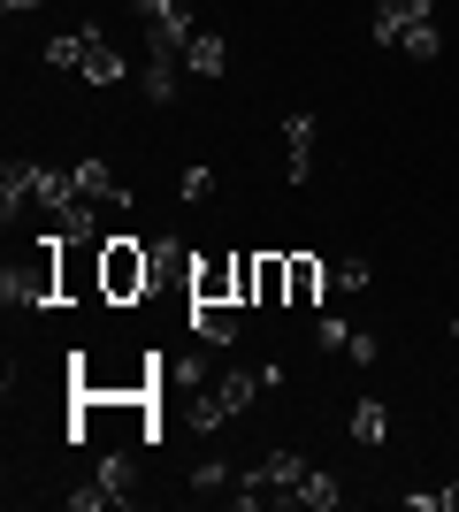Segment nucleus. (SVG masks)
<instances>
[{
  "label": "nucleus",
  "instance_id": "nucleus-1",
  "mask_svg": "<svg viewBox=\"0 0 459 512\" xmlns=\"http://www.w3.org/2000/svg\"><path fill=\"white\" fill-rule=\"evenodd\" d=\"M69 390H85V398H138V390H161V352H138V344H85V352H69Z\"/></svg>",
  "mask_w": 459,
  "mask_h": 512
},
{
  "label": "nucleus",
  "instance_id": "nucleus-2",
  "mask_svg": "<svg viewBox=\"0 0 459 512\" xmlns=\"http://www.w3.org/2000/svg\"><path fill=\"white\" fill-rule=\"evenodd\" d=\"M153 299V245L131 230L100 237V306H146Z\"/></svg>",
  "mask_w": 459,
  "mask_h": 512
},
{
  "label": "nucleus",
  "instance_id": "nucleus-3",
  "mask_svg": "<svg viewBox=\"0 0 459 512\" xmlns=\"http://www.w3.org/2000/svg\"><path fill=\"white\" fill-rule=\"evenodd\" d=\"M429 8L437 0H383L375 8V39L383 46H398V54H414V62H437V23H429Z\"/></svg>",
  "mask_w": 459,
  "mask_h": 512
},
{
  "label": "nucleus",
  "instance_id": "nucleus-4",
  "mask_svg": "<svg viewBox=\"0 0 459 512\" xmlns=\"http://www.w3.org/2000/svg\"><path fill=\"white\" fill-rule=\"evenodd\" d=\"M0 291H8V306H62V237H39Z\"/></svg>",
  "mask_w": 459,
  "mask_h": 512
},
{
  "label": "nucleus",
  "instance_id": "nucleus-5",
  "mask_svg": "<svg viewBox=\"0 0 459 512\" xmlns=\"http://www.w3.org/2000/svg\"><path fill=\"white\" fill-rule=\"evenodd\" d=\"M138 23H146V54H161V62H184V46L199 31L184 16V0H138Z\"/></svg>",
  "mask_w": 459,
  "mask_h": 512
},
{
  "label": "nucleus",
  "instance_id": "nucleus-6",
  "mask_svg": "<svg viewBox=\"0 0 459 512\" xmlns=\"http://www.w3.org/2000/svg\"><path fill=\"white\" fill-rule=\"evenodd\" d=\"M100 299V237H62V306Z\"/></svg>",
  "mask_w": 459,
  "mask_h": 512
},
{
  "label": "nucleus",
  "instance_id": "nucleus-7",
  "mask_svg": "<svg viewBox=\"0 0 459 512\" xmlns=\"http://www.w3.org/2000/svg\"><path fill=\"white\" fill-rule=\"evenodd\" d=\"M261 390H268V375H261V367H222L215 383H207V398H215V413H222V421H238V413L253 406Z\"/></svg>",
  "mask_w": 459,
  "mask_h": 512
},
{
  "label": "nucleus",
  "instance_id": "nucleus-8",
  "mask_svg": "<svg viewBox=\"0 0 459 512\" xmlns=\"http://www.w3.org/2000/svg\"><path fill=\"white\" fill-rule=\"evenodd\" d=\"M192 268H199L192 245H176V237H153V291H184V306H192Z\"/></svg>",
  "mask_w": 459,
  "mask_h": 512
},
{
  "label": "nucleus",
  "instance_id": "nucleus-9",
  "mask_svg": "<svg viewBox=\"0 0 459 512\" xmlns=\"http://www.w3.org/2000/svg\"><path fill=\"white\" fill-rule=\"evenodd\" d=\"M314 115H284V184H314Z\"/></svg>",
  "mask_w": 459,
  "mask_h": 512
},
{
  "label": "nucleus",
  "instance_id": "nucleus-10",
  "mask_svg": "<svg viewBox=\"0 0 459 512\" xmlns=\"http://www.w3.org/2000/svg\"><path fill=\"white\" fill-rule=\"evenodd\" d=\"M123 46L108 39V31H100V23H85V69H77V77H85V85H123Z\"/></svg>",
  "mask_w": 459,
  "mask_h": 512
},
{
  "label": "nucleus",
  "instance_id": "nucleus-11",
  "mask_svg": "<svg viewBox=\"0 0 459 512\" xmlns=\"http://www.w3.org/2000/svg\"><path fill=\"white\" fill-rule=\"evenodd\" d=\"M199 299H230L238 306V253H199V268H192V306Z\"/></svg>",
  "mask_w": 459,
  "mask_h": 512
},
{
  "label": "nucleus",
  "instance_id": "nucleus-12",
  "mask_svg": "<svg viewBox=\"0 0 459 512\" xmlns=\"http://www.w3.org/2000/svg\"><path fill=\"white\" fill-rule=\"evenodd\" d=\"M69 176H77V192H85L92 207H108V214H131V184H115V169H108V161H77Z\"/></svg>",
  "mask_w": 459,
  "mask_h": 512
},
{
  "label": "nucleus",
  "instance_id": "nucleus-13",
  "mask_svg": "<svg viewBox=\"0 0 459 512\" xmlns=\"http://www.w3.org/2000/svg\"><path fill=\"white\" fill-rule=\"evenodd\" d=\"M184 314H192V337H207V344H230L245 329V306H230V299H199Z\"/></svg>",
  "mask_w": 459,
  "mask_h": 512
},
{
  "label": "nucleus",
  "instance_id": "nucleus-14",
  "mask_svg": "<svg viewBox=\"0 0 459 512\" xmlns=\"http://www.w3.org/2000/svg\"><path fill=\"white\" fill-rule=\"evenodd\" d=\"M284 276H291V306H322V291H329V268H322V253H284Z\"/></svg>",
  "mask_w": 459,
  "mask_h": 512
},
{
  "label": "nucleus",
  "instance_id": "nucleus-15",
  "mask_svg": "<svg viewBox=\"0 0 459 512\" xmlns=\"http://www.w3.org/2000/svg\"><path fill=\"white\" fill-rule=\"evenodd\" d=\"M92 482L108 490V505H131V497H138V451H131V444H115L108 459H100V474H92Z\"/></svg>",
  "mask_w": 459,
  "mask_h": 512
},
{
  "label": "nucleus",
  "instance_id": "nucleus-16",
  "mask_svg": "<svg viewBox=\"0 0 459 512\" xmlns=\"http://www.w3.org/2000/svg\"><path fill=\"white\" fill-rule=\"evenodd\" d=\"M253 306H291V276H284V253H253Z\"/></svg>",
  "mask_w": 459,
  "mask_h": 512
},
{
  "label": "nucleus",
  "instance_id": "nucleus-17",
  "mask_svg": "<svg viewBox=\"0 0 459 512\" xmlns=\"http://www.w3.org/2000/svg\"><path fill=\"white\" fill-rule=\"evenodd\" d=\"M184 69H192V77H222V69H230V46H222V31H192V46H184Z\"/></svg>",
  "mask_w": 459,
  "mask_h": 512
},
{
  "label": "nucleus",
  "instance_id": "nucleus-18",
  "mask_svg": "<svg viewBox=\"0 0 459 512\" xmlns=\"http://www.w3.org/2000/svg\"><path fill=\"white\" fill-rule=\"evenodd\" d=\"M138 77H146V100H153V107H169L176 85H184L192 69H184V62H161V54H146V62H138Z\"/></svg>",
  "mask_w": 459,
  "mask_h": 512
},
{
  "label": "nucleus",
  "instance_id": "nucleus-19",
  "mask_svg": "<svg viewBox=\"0 0 459 512\" xmlns=\"http://www.w3.org/2000/svg\"><path fill=\"white\" fill-rule=\"evenodd\" d=\"M383 436H391V406H383V398H360V406H352V444H383Z\"/></svg>",
  "mask_w": 459,
  "mask_h": 512
},
{
  "label": "nucleus",
  "instance_id": "nucleus-20",
  "mask_svg": "<svg viewBox=\"0 0 459 512\" xmlns=\"http://www.w3.org/2000/svg\"><path fill=\"white\" fill-rule=\"evenodd\" d=\"M337 497H345V490H337V474H329V467H306V482H299V505L329 512V505H337Z\"/></svg>",
  "mask_w": 459,
  "mask_h": 512
},
{
  "label": "nucleus",
  "instance_id": "nucleus-21",
  "mask_svg": "<svg viewBox=\"0 0 459 512\" xmlns=\"http://www.w3.org/2000/svg\"><path fill=\"white\" fill-rule=\"evenodd\" d=\"M46 62H54V69H85V23H77V31H62V39L46 46Z\"/></svg>",
  "mask_w": 459,
  "mask_h": 512
},
{
  "label": "nucleus",
  "instance_id": "nucleus-22",
  "mask_svg": "<svg viewBox=\"0 0 459 512\" xmlns=\"http://www.w3.org/2000/svg\"><path fill=\"white\" fill-rule=\"evenodd\" d=\"M176 199H184V207L215 199V169H207V161H192V169H184V184H176Z\"/></svg>",
  "mask_w": 459,
  "mask_h": 512
},
{
  "label": "nucleus",
  "instance_id": "nucleus-23",
  "mask_svg": "<svg viewBox=\"0 0 459 512\" xmlns=\"http://www.w3.org/2000/svg\"><path fill=\"white\" fill-rule=\"evenodd\" d=\"M314 344H322V352H345V344H352V321L322 314V321H314Z\"/></svg>",
  "mask_w": 459,
  "mask_h": 512
},
{
  "label": "nucleus",
  "instance_id": "nucleus-24",
  "mask_svg": "<svg viewBox=\"0 0 459 512\" xmlns=\"http://www.w3.org/2000/svg\"><path fill=\"white\" fill-rule=\"evenodd\" d=\"M368 260H337V268H329V283H337V291H368Z\"/></svg>",
  "mask_w": 459,
  "mask_h": 512
},
{
  "label": "nucleus",
  "instance_id": "nucleus-25",
  "mask_svg": "<svg viewBox=\"0 0 459 512\" xmlns=\"http://www.w3.org/2000/svg\"><path fill=\"white\" fill-rule=\"evenodd\" d=\"M345 360L375 367V360H383V337H375V329H352V344H345Z\"/></svg>",
  "mask_w": 459,
  "mask_h": 512
},
{
  "label": "nucleus",
  "instance_id": "nucleus-26",
  "mask_svg": "<svg viewBox=\"0 0 459 512\" xmlns=\"http://www.w3.org/2000/svg\"><path fill=\"white\" fill-rule=\"evenodd\" d=\"M222 482H230V467H222V459H199V467H192V490H199V497L222 490Z\"/></svg>",
  "mask_w": 459,
  "mask_h": 512
},
{
  "label": "nucleus",
  "instance_id": "nucleus-27",
  "mask_svg": "<svg viewBox=\"0 0 459 512\" xmlns=\"http://www.w3.org/2000/svg\"><path fill=\"white\" fill-rule=\"evenodd\" d=\"M0 8H8V16H23V8H39V0H0Z\"/></svg>",
  "mask_w": 459,
  "mask_h": 512
},
{
  "label": "nucleus",
  "instance_id": "nucleus-28",
  "mask_svg": "<svg viewBox=\"0 0 459 512\" xmlns=\"http://www.w3.org/2000/svg\"><path fill=\"white\" fill-rule=\"evenodd\" d=\"M452 337H459V314H452Z\"/></svg>",
  "mask_w": 459,
  "mask_h": 512
}]
</instances>
